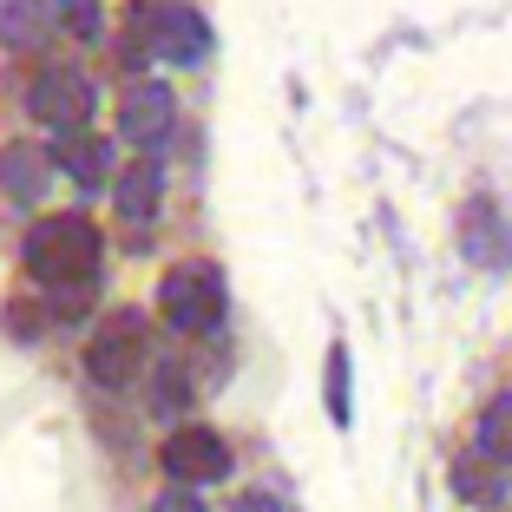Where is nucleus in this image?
Segmentation results:
<instances>
[{
	"mask_svg": "<svg viewBox=\"0 0 512 512\" xmlns=\"http://www.w3.org/2000/svg\"><path fill=\"white\" fill-rule=\"evenodd\" d=\"M99 256H106V237L86 224V217H40L27 230V270L46 296H60V316H79L86 302V283L99 276Z\"/></svg>",
	"mask_w": 512,
	"mask_h": 512,
	"instance_id": "nucleus-1",
	"label": "nucleus"
},
{
	"mask_svg": "<svg viewBox=\"0 0 512 512\" xmlns=\"http://www.w3.org/2000/svg\"><path fill=\"white\" fill-rule=\"evenodd\" d=\"M145 348H151V322L138 309H112L86 342V375L99 388H125V381L145 368Z\"/></svg>",
	"mask_w": 512,
	"mask_h": 512,
	"instance_id": "nucleus-2",
	"label": "nucleus"
},
{
	"mask_svg": "<svg viewBox=\"0 0 512 512\" xmlns=\"http://www.w3.org/2000/svg\"><path fill=\"white\" fill-rule=\"evenodd\" d=\"M158 309H165L171 329L184 335H204L224 322V276H217V263H178V270L165 276V289H158Z\"/></svg>",
	"mask_w": 512,
	"mask_h": 512,
	"instance_id": "nucleus-3",
	"label": "nucleus"
},
{
	"mask_svg": "<svg viewBox=\"0 0 512 512\" xmlns=\"http://www.w3.org/2000/svg\"><path fill=\"white\" fill-rule=\"evenodd\" d=\"M132 46L151 60H197L211 46V27L191 7H158V0H138L132 7Z\"/></svg>",
	"mask_w": 512,
	"mask_h": 512,
	"instance_id": "nucleus-4",
	"label": "nucleus"
},
{
	"mask_svg": "<svg viewBox=\"0 0 512 512\" xmlns=\"http://www.w3.org/2000/svg\"><path fill=\"white\" fill-rule=\"evenodd\" d=\"M27 112H33V125H46L53 138H73V132H86V119H92V86L73 66H46L27 86Z\"/></svg>",
	"mask_w": 512,
	"mask_h": 512,
	"instance_id": "nucleus-5",
	"label": "nucleus"
},
{
	"mask_svg": "<svg viewBox=\"0 0 512 512\" xmlns=\"http://www.w3.org/2000/svg\"><path fill=\"white\" fill-rule=\"evenodd\" d=\"M158 467L178 486H217L230 473V447L211 427H178V434H165V447H158Z\"/></svg>",
	"mask_w": 512,
	"mask_h": 512,
	"instance_id": "nucleus-6",
	"label": "nucleus"
},
{
	"mask_svg": "<svg viewBox=\"0 0 512 512\" xmlns=\"http://www.w3.org/2000/svg\"><path fill=\"white\" fill-rule=\"evenodd\" d=\"M171 125H178L171 86H158V79L125 86V99H119V138L125 145H158V138H171Z\"/></svg>",
	"mask_w": 512,
	"mask_h": 512,
	"instance_id": "nucleus-7",
	"label": "nucleus"
},
{
	"mask_svg": "<svg viewBox=\"0 0 512 512\" xmlns=\"http://www.w3.org/2000/svg\"><path fill=\"white\" fill-rule=\"evenodd\" d=\"M53 145H33V138H14V145H0V191L14 197V204H40L46 184H53Z\"/></svg>",
	"mask_w": 512,
	"mask_h": 512,
	"instance_id": "nucleus-8",
	"label": "nucleus"
},
{
	"mask_svg": "<svg viewBox=\"0 0 512 512\" xmlns=\"http://www.w3.org/2000/svg\"><path fill=\"white\" fill-rule=\"evenodd\" d=\"M112 197H119V217L125 224H151L158 217V204H165V171L151 165H125L119 178H112Z\"/></svg>",
	"mask_w": 512,
	"mask_h": 512,
	"instance_id": "nucleus-9",
	"label": "nucleus"
},
{
	"mask_svg": "<svg viewBox=\"0 0 512 512\" xmlns=\"http://www.w3.org/2000/svg\"><path fill=\"white\" fill-rule=\"evenodd\" d=\"M460 250H467L473 263H512V237H506V224H499V211L486 197L460 211Z\"/></svg>",
	"mask_w": 512,
	"mask_h": 512,
	"instance_id": "nucleus-10",
	"label": "nucleus"
},
{
	"mask_svg": "<svg viewBox=\"0 0 512 512\" xmlns=\"http://www.w3.org/2000/svg\"><path fill=\"white\" fill-rule=\"evenodd\" d=\"M473 453L493 460V467H512V394L480 407V427H473Z\"/></svg>",
	"mask_w": 512,
	"mask_h": 512,
	"instance_id": "nucleus-11",
	"label": "nucleus"
},
{
	"mask_svg": "<svg viewBox=\"0 0 512 512\" xmlns=\"http://www.w3.org/2000/svg\"><path fill=\"white\" fill-rule=\"evenodd\" d=\"M53 165H60V171H73L79 184H99V178L112 171V145H106V138L73 132V138H60V145H53Z\"/></svg>",
	"mask_w": 512,
	"mask_h": 512,
	"instance_id": "nucleus-12",
	"label": "nucleus"
},
{
	"mask_svg": "<svg viewBox=\"0 0 512 512\" xmlns=\"http://www.w3.org/2000/svg\"><path fill=\"white\" fill-rule=\"evenodd\" d=\"M53 33V7L46 0H7V14H0V40L7 46H40Z\"/></svg>",
	"mask_w": 512,
	"mask_h": 512,
	"instance_id": "nucleus-13",
	"label": "nucleus"
},
{
	"mask_svg": "<svg viewBox=\"0 0 512 512\" xmlns=\"http://www.w3.org/2000/svg\"><path fill=\"white\" fill-rule=\"evenodd\" d=\"M453 486H460V499H473V506H493L499 499V473H493V460H480V453L453 467Z\"/></svg>",
	"mask_w": 512,
	"mask_h": 512,
	"instance_id": "nucleus-14",
	"label": "nucleus"
},
{
	"mask_svg": "<svg viewBox=\"0 0 512 512\" xmlns=\"http://www.w3.org/2000/svg\"><path fill=\"white\" fill-rule=\"evenodd\" d=\"M53 20H60L73 40H99V33H106V7H99V0H53Z\"/></svg>",
	"mask_w": 512,
	"mask_h": 512,
	"instance_id": "nucleus-15",
	"label": "nucleus"
},
{
	"mask_svg": "<svg viewBox=\"0 0 512 512\" xmlns=\"http://www.w3.org/2000/svg\"><path fill=\"white\" fill-rule=\"evenodd\" d=\"M329 421L348 427V348H329Z\"/></svg>",
	"mask_w": 512,
	"mask_h": 512,
	"instance_id": "nucleus-16",
	"label": "nucleus"
},
{
	"mask_svg": "<svg viewBox=\"0 0 512 512\" xmlns=\"http://www.w3.org/2000/svg\"><path fill=\"white\" fill-rule=\"evenodd\" d=\"M184 394H191V388H184V368L178 362H158V394H151V401H158V414H178Z\"/></svg>",
	"mask_w": 512,
	"mask_h": 512,
	"instance_id": "nucleus-17",
	"label": "nucleus"
},
{
	"mask_svg": "<svg viewBox=\"0 0 512 512\" xmlns=\"http://www.w3.org/2000/svg\"><path fill=\"white\" fill-rule=\"evenodd\" d=\"M230 512H283V506H276L270 493H243V499H237V506H230Z\"/></svg>",
	"mask_w": 512,
	"mask_h": 512,
	"instance_id": "nucleus-18",
	"label": "nucleus"
},
{
	"mask_svg": "<svg viewBox=\"0 0 512 512\" xmlns=\"http://www.w3.org/2000/svg\"><path fill=\"white\" fill-rule=\"evenodd\" d=\"M158 512H204V506H197L191 493H165V499H158Z\"/></svg>",
	"mask_w": 512,
	"mask_h": 512,
	"instance_id": "nucleus-19",
	"label": "nucleus"
}]
</instances>
